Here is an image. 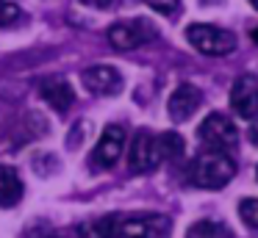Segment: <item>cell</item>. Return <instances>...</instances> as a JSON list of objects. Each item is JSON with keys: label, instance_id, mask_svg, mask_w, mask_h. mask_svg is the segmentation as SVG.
I'll return each instance as SVG.
<instances>
[{"label": "cell", "instance_id": "obj_6", "mask_svg": "<svg viewBox=\"0 0 258 238\" xmlns=\"http://www.w3.org/2000/svg\"><path fill=\"white\" fill-rule=\"evenodd\" d=\"M125 149V127L122 125H106L97 138L95 149L89 155V164L92 169H111L114 164L119 161Z\"/></svg>", "mask_w": 258, "mask_h": 238}, {"label": "cell", "instance_id": "obj_19", "mask_svg": "<svg viewBox=\"0 0 258 238\" xmlns=\"http://www.w3.org/2000/svg\"><path fill=\"white\" fill-rule=\"evenodd\" d=\"M81 3L92 6V9H108V6L114 3V0H81Z\"/></svg>", "mask_w": 258, "mask_h": 238}, {"label": "cell", "instance_id": "obj_3", "mask_svg": "<svg viewBox=\"0 0 258 238\" xmlns=\"http://www.w3.org/2000/svg\"><path fill=\"white\" fill-rule=\"evenodd\" d=\"M197 136H200V141L206 144L208 149H217V152H230V149H236V144H239V130H236V125L225 114H219V111L208 114L206 119L200 122Z\"/></svg>", "mask_w": 258, "mask_h": 238}, {"label": "cell", "instance_id": "obj_14", "mask_svg": "<svg viewBox=\"0 0 258 238\" xmlns=\"http://www.w3.org/2000/svg\"><path fill=\"white\" fill-rule=\"evenodd\" d=\"M156 144H158L161 161H178L180 155H183V149H186L183 136L175 133V130H167V133H161V136H156Z\"/></svg>", "mask_w": 258, "mask_h": 238}, {"label": "cell", "instance_id": "obj_8", "mask_svg": "<svg viewBox=\"0 0 258 238\" xmlns=\"http://www.w3.org/2000/svg\"><path fill=\"white\" fill-rule=\"evenodd\" d=\"M158 164H161V155H158L156 136L150 130H136L134 141H131V149H128V169L134 175H147Z\"/></svg>", "mask_w": 258, "mask_h": 238}, {"label": "cell", "instance_id": "obj_23", "mask_svg": "<svg viewBox=\"0 0 258 238\" xmlns=\"http://www.w3.org/2000/svg\"><path fill=\"white\" fill-rule=\"evenodd\" d=\"M203 3H217V0H203Z\"/></svg>", "mask_w": 258, "mask_h": 238}, {"label": "cell", "instance_id": "obj_12", "mask_svg": "<svg viewBox=\"0 0 258 238\" xmlns=\"http://www.w3.org/2000/svg\"><path fill=\"white\" fill-rule=\"evenodd\" d=\"M23 199V177L14 166L0 164V208H12Z\"/></svg>", "mask_w": 258, "mask_h": 238}, {"label": "cell", "instance_id": "obj_9", "mask_svg": "<svg viewBox=\"0 0 258 238\" xmlns=\"http://www.w3.org/2000/svg\"><path fill=\"white\" fill-rule=\"evenodd\" d=\"M81 83L86 86V92L100 94V97H108V94L122 92V75H119V69L111 66V64L86 66L84 75H81Z\"/></svg>", "mask_w": 258, "mask_h": 238}, {"label": "cell", "instance_id": "obj_18", "mask_svg": "<svg viewBox=\"0 0 258 238\" xmlns=\"http://www.w3.org/2000/svg\"><path fill=\"white\" fill-rule=\"evenodd\" d=\"M20 20V6L12 3V0H0V28L14 25Z\"/></svg>", "mask_w": 258, "mask_h": 238}, {"label": "cell", "instance_id": "obj_16", "mask_svg": "<svg viewBox=\"0 0 258 238\" xmlns=\"http://www.w3.org/2000/svg\"><path fill=\"white\" fill-rule=\"evenodd\" d=\"M239 216L247 227H255L258 230V199L255 197H247L239 202Z\"/></svg>", "mask_w": 258, "mask_h": 238}, {"label": "cell", "instance_id": "obj_5", "mask_svg": "<svg viewBox=\"0 0 258 238\" xmlns=\"http://www.w3.org/2000/svg\"><path fill=\"white\" fill-rule=\"evenodd\" d=\"M156 39V28L147 20H122L108 28V44L114 50H134Z\"/></svg>", "mask_w": 258, "mask_h": 238}, {"label": "cell", "instance_id": "obj_7", "mask_svg": "<svg viewBox=\"0 0 258 238\" xmlns=\"http://www.w3.org/2000/svg\"><path fill=\"white\" fill-rule=\"evenodd\" d=\"M230 108L241 119L258 122V75L244 72L230 86Z\"/></svg>", "mask_w": 258, "mask_h": 238}, {"label": "cell", "instance_id": "obj_11", "mask_svg": "<svg viewBox=\"0 0 258 238\" xmlns=\"http://www.w3.org/2000/svg\"><path fill=\"white\" fill-rule=\"evenodd\" d=\"M39 94L47 105H53V111H70L75 103V92L70 86V81L64 77H47V81L39 83Z\"/></svg>", "mask_w": 258, "mask_h": 238}, {"label": "cell", "instance_id": "obj_10", "mask_svg": "<svg viewBox=\"0 0 258 238\" xmlns=\"http://www.w3.org/2000/svg\"><path fill=\"white\" fill-rule=\"evenodd\" d=\"M203 105V92L191 83H180L167 100V111H169V119L172 122H186L197 108Z\"/></svg>", "mask_w": 258, "mask_h": 238}, {"label": "cell", "instance_id": "obj_17", "mask_svg": "<svg viewBox=\"0 0 258 238\" xmlns=\"http://www.w3.org/2000/svg\"><path fill=\"white\" fill-rule=\"evenodd\" d=\"M142 3L164 17H178V11H180V0H142Z\"/></svg>", "mask_w": 258, "mask_h": 238}, {"label": "cell", "instance_id": "obj_4", "mask_svg": "<svg viewBox=\"0 0 258 238\" xmlns=\"http://www.w3.org/2000/svg\"><path fill=\"white\" fill-rule=\"evenodd\" d=\"M169 216L164 213H142L119 219L117 238H167L169 235Z\"/></svg>", "mask_w": 258, "mask_h": 238}, {"label": "cell", "instance_id": "obj_2", "mask_svg": "<svg viewBox=\"0 0 258 238\" xmlns=\"http://www.w3.org/2000/svg\"><path fill=\"white\" fill-rule=\"evenodd\" d=\"M186 39L189 44L203 55H211V58H219V55H230L236 50V36L230 31L219 25H208V22H195V25L186 28Z\"/></svg>", "mask_w": 258, "mask_h": 238}, {"label": "cell", "instance_id": "obj_13", "mask_svg": "<svg viewBox=\"0 0 258 238\" xmlns=\"http://www.w3.org/2000/svg\"><path fill=\"white\" fill-rule=\"evenodd\" d=\"M119 216H103L97 221H84L78 227V238H117Z\"/></svg>", "mask_w": 258, "mask_h": 238}, {"label": "cell", "instance_id": "obj_15", "mask_svg": "<svg viewBox=\"0 0 258 238\" xmlns=\"http://www.w3.org/2000/svg\"><path fill=\"white\" fill-rule=\"evenodd\" d=\"M186 238H230V230L219 221H195V224L186 230Z\"/></svg>", "mask_w": 258, "mask_h": 238}, {"label": "cell", "instance_id": "obj_1", "mask_svg": "<svg viewBox=\"0 0 258 238\" xmlns=\"http://www.w3.org/2000/svg\"><path fill=\"white\" fill-rule=\"evenodd\" d=\"M236 175V164L228 152H217V149H208L200 158L191 164V183L208 191H217L225 188Z\"/></svg>", "mask_w": 258, "mask_h": 238}, {"label": "cell", "instance_id": "obj_22", "mask_svg": "<svg viewBox=\"0 0 258 238\" xmlns=\"http://www.w3.org/2000/svg\"><path fill=\"white\" fill-rule=\"evenodd\" d=\"M250 3H252V6H255V9H258V0H250Z\"/></svg>", "mask_w": 258, "mask_h": 238}, {"label": "cell", "instance_id": "obj_20", "mask_svg": "<svg viewBox=\"0 0 258 238\" xmlns=\"http://www.w3.org/2000/svg\"><path fill=\"white\" fill-rule=\"evenodd\" d=\"M250 138H252V144H258V125L250 127Z\"/></svg>", "mask_w": 258, "mask_h": 238}, {"label": "cell", "instance_id": "obj_21", "mask_svg": "<svg viewBox=\"0 0 258 238\" xmlns=\"http://www.w3.org/2000/svg\"><path fill=\"white\" fill-rule=\"evenodd\" d=\"M252 42H258V28H255V31H252Z\"/></svg>", "mask_w": 258, "mask_h": 238}]
</instances>
